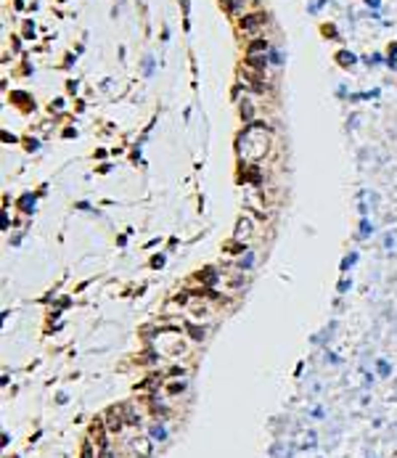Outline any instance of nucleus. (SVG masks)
Wrapping results in <instances>:
<instances>
[{"label": "nucleus", "mask_w": 397, "mask_h": 458, "mask_svg": "<svg viewBox=\"0 0 397 458\" xmlns=\"http://www.w3.org/2000/svg\"><path fill=\"white\" fill-rule=\"evenodd\" d=\"M270 151V127L265 122H252L246 124V130L238 135V157H241L244 162L254 164L265 157V154Z\"/></svg>", "instance_id": "obj_1"}, {"label": "nucleus", "mask_w": 397, "mask_h": 458, "mask_svg": "<svg viewBox=\"0 0 397 458\" xmlns=\"http://www.w3.org/2000/svg\"><path fill=\"white\" fill-rule=\"evenodd\" d=\"M154 350H156V355L170 358V360H177L180 355H185L188 347L183 342V331L180 329H162L159 334L154 337Z\"/></svg>", "instance_id": "obj_2"}, {"label": "nucleus", "mask_w": 397, "mask_h": 458, "mask_svg": "<svg viewBox=\"0 0 397 458\" xmlns=\"http://www.w3.org/2000/svg\"><path fill=\"white\" fill-rule=\"evenodd\" d=\"M265 24H268V14L254 11V14H244V16H241V22H238V29H241L244 35L257 37V32H259V29H265Z\"/></svg>", "instance_id": "obj_3"}, {"label": "nucleus", "mask_w": 397, "mask_h": 458, "mask_svg": "<svg viewBox=\"0 0 397 458\" xmlns=\"http://www.w3.org/2000/svg\"><path fill=\"white\" fill-rule=\"evenodd\" d=\"M241 77L249 82V88H252L254 93H265V90H270L273 85H270V80L265 77V72H252V69H241Z\"/></svg>", "instance_id": "obj_4"}, {"label": "nucleus", "mask_w": 397, "mask_h": 458, "mask_svg": "<svg viewBox=\"0 0 397 458\" xmlns=\"http://www.w3.org/2000/svg\"><path fill=\"white\" fill-rule=\"evenodd\" d=\"M254 236V223H252V217H238V223H236V231H233V238L236 241H241V244H246L249 238Z\"/></svg>", "instance_id": "obj_5"}, {"label": "nucleus", "mask_w": 397, "mask_h": 458, "mask_svg": "<svg viewBox=\"0 0 397 458\" xmlns=\"http://www.w3.org/2000/svg\"><path fill=\"white\" fill-rule=\"evenodd\" d=\"M210 294H212V291H210ZM210 294H207V297H210ZM207 297H202V302H193V305L188 307V315H191V318H196V320H202V318H210V315L215 313V307L210 305V302H207Z\"/></svg>", "instance_id": "obj_6"}, {"label": "nucleus", "mask_w": 397, "mask_h": 458, "mask_svg": "<svg viewBox=\"0 0 397 458\" xmlns=\"http://www.w3.org/2000/svg\"><path fill=\"white\" fill-rule=\"evenodd\" d=\"M244 67L252 69V72H265L268 69V53H252V56H246Z\"/></svg>", "instance_id": "obj_7"}, {"label": "nucleus", "mask_w": 397, "mask_h": 458, "mask_svg": "<svg viewBox=\"0 0 397 458\" xmlns=\"http://www.w3.org/2000/svg\"><path fill=\"white\" fill-rule=\"evenodd\" d=\"M268 50H270V43H268L265 37H259V35H257V37L249 40V45H246V56H252V53H268Z\"/></svg>", "instance_id": "obj_8"}, {"label": "nucleus", "mask_w": 397, "mask_h": 458, "mask_svg": "<svg viewBox=\"0 0 397 458\" xmlns=\"http://www.w3.org/2000/svg\"><path fill=\"white\" fill-rule=\"evenodd\" d=\"M241 117H244V122H246V124H252V122H254V103L249 101V98H246V101H241Z\"/></svg>", "instance_id": "obj_9"}, {"label": "nucleus", "mask_w": 397, "mask_h": 458, "mask_svg": "<svg viewBox=\"0 0 397 458\" xmlns=\"http://www.w3.org/2000/svg\"><path fill=\"white\" fill-rule=\"evenodd\" d=\"M223 3H225V8L231 14H244V8H246L249 0H223Z\"/></svg>", "instance_id": "obj_10"}, {"label": "nucleus", "mask_w": 397, "mask_h": 458, "mask_svg": "<svg viewBox=\"0 0 397 458\" xmlns=\"http://www.w3.org/2000/svg\"><path fill=\"white\" fill-rule=\"evenodd\" d=\"M183 329L188 331V334H191V339H196V342L204 339V329H198V326H193V323H185Z\"/></svg>", "instance_id": "obj_11"}, {"label": "nucleus", "mask_w": 397, "mask_h": 458, "mask_svg": "<svg viewBox=\"0 0 397 458\" xmlns=\"http://www.w3.org/2000/svg\"><path fill=\"white\" fill-rule=\"evenodd\" d=\"M337 58H339L342 67H352V64H355V56H352V53H339Z\"/></svg>", "instance_id": "obj_12"}, {"label": "nucleus", "mask_w": 397, "mask_h": 458, "mask_svg": "<svg viewBox=\"0 0 397 458\" xmlns=\"http://www.w3.org/2000/svg\"><path fill=\"white\" fill-rule=\"evenodd\" d=\"M101 458H117V455H114V450H109V447H101Z\"/></svg>", "instance_id": "obj_13"}, {"label": "nucleus", "mask_w": 397, "mask_h": 458, "mask_svg": "<svg viewBox=\"0 0 397 458\" xmlns=\"http://www.w3.org/2000/svg\"><path fill=\"white\" fill-rule=\"evenodd\" d=\"M365 3H368V6H373V8H376V6H379V0H365Z\"/></svg>", "instance_id": "obj_14"}]
</instances>
